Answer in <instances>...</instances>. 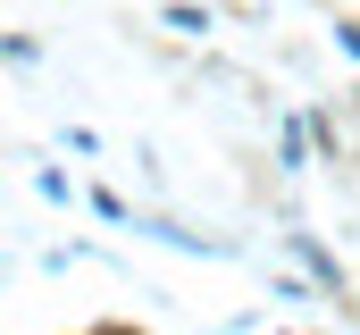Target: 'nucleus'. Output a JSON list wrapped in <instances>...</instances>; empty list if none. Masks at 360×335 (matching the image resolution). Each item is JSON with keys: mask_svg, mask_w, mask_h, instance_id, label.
<instances>
[]
</instances>
